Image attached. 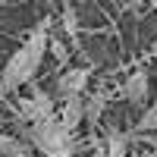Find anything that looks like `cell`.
Here are the masks:
<instances>
[{
	"instance_id": "7c38bea8",
	"label": "cell",
	"mask_w": 157,
	"mask_h": 157,
	"mask_svg": "<svg viewBox=\"0 0 157 157\" xmlns=\"http://www.w3.org/2000/svg\"><path fill=\"white\" fill-rule=\"evenodd\" d=\"M50 54L57 57V63H60V66H66V60H69V54H66V47H63V44L57 41V38H50Z\"/></svg>"
},
{
	"instance_id": "ba28073f",
	"label": "cell",
	"mask_w": 157,
	"mask_h": 157,
	"mask_svg": "<svg viewBox=\"0 0 157 157\" xmlns=\"http://www.w3.org/2000/svg\"><path fill=\"white\" fill-rule=\"evenodd\" d=\"M129 154V138L120 129H110L107 132V157H126Z\"/></svg>"
},
{
	"instance_id": "3957f363",
	"label": "cell",
	"mask_w": 157,
	"mask_h": 157,
	"mask_svg": "<svg viewBox=\"0 0 157 157\" xmlns=\"http://www.w3.org/2000/svg\"><path fill=\"white\" fill-rule=\"evenodd\" d=\"M19 113H22V120L29 126L32 123H41V120H50V116H54V98H50L44 88H35L32 98L19 104Z\"/></svg>"
},
{
	"instance_id": "277c9868",
	"label": "cell",
	"mask_w": 157,
	"mask_h": 157,
	"mask_svg": "<svg viewBox=\"0 0 157 157\" xmlns=\"http://www.w3.org/2000/svg\"><path fill=\"white\" fill-rule=\"evenodd\" d=\"M88 78H91V69H88V66H69L66 72L57 78V91H60V98L82 94L85 85H88Z\"/></svg>"
},
{
	"instance_id": "9c48e42d",
	"label": "cell",
	"mask_w": 157,
	"mask_h": 157,
	"mask_svg": "<svg viewBox=\"0 0 157 157\" xmlns=\"http://www.w3.org/2000/svg\"><path fill=\"white\" fill-rule=\"evenodd\" d=\"M138 129L141 132H157V101L151 104V107L141 113V120H138Z\"/></svg>"
},
{
	"instance_id": "4fadbf2b",
	"label": "cell",
	"mask_w": 157,
	"mask_h": 157,
	"mask_svg": "<svg viewBox=\"0 0 157 157\" xmlns=\"http://www.w3.org/2000/svg\"><path fill=\"white\" fill-rule=\"evenodd\" d=\"M19 138H13V135H6V132H0V157H6L10 151H13V145H16Z\"/></svg>"
},
{
	"instance_id": "5b68a950",
	"label": "cell",
	"mask_w": 157,
	"mask_h": 157,
	"mask_svg": "<svg viewBox=\"0 0 157 157\" xmlns=\"http://www.w3.org/2000/svg\"><path fill=\"white\" fill-rule=\"evenodd\" d=\"M60 123L66 126L69 132H75V129L85 123V98H82V94H69V98H63Z\"/></svg>"
},
{
	"instance_id": "6da1fadb",
	"label": "cell",
	"mask_w": 157,
	"mask_h": 157,
	"mask_svg": "<svg viewBox=\"0 0 157 157\" xmlns=\"http://www.w3.org/2000/svg\"><path fill=\"white\" fill-rule=\"evenodd\" d=\"M44 50H50V32H47V22H38L29 32L25 44L6 60L3 72H0V88H3L6 94H13V91H19L25 82H32L35 72L41 69V63H44Z\"/></svg>"
},
{
	"instance_id": "30bf717a",
	"label": "cell",
	"mask_w": 157,
	"mask_h": 157,
	"mask_svg": "<svg viewBox=\"0 0 157 157\" xmlns=\"http://www.w3.org/2000/svg\"><path fill=\"white\" fill-rule=\"evenodd\" d=\"M63 29L69 32V38H72V41L78 38V25H75V10H72L69 3L63 6Z\"/></svg>"
},
{
	"instance_id": "8fae6325",
	"label": "cell",
	"mask_w": 157,
	"mask_h": 157,
	"mask_svg": "<svg viewBox=\"0 0 157 157\" xmlns=\"http://www.w3.org/2000/svg\"><path fill=\"white\" fill-rule=\"evenodd\" d=\"M35 145H25V141H16V145H13V151L6 154V157H35Z\"/></svg>"
},
{
	"instance_id": "52a82bcc",
	"label": "cell",
	"mask_w": 157,
	"mask_h": 157,
	"mask_svg": "<svg viewBox=\"0 0 157 157\" xmlns=\"http://www.w3.org/2000/svg\"><path fill=\"white\" fill-rule=\"evenodd\" d=\"M107 101H110V91H107V88H98L94 94H88V98H85V123H88L91 129L101 123L104 110H107Z\"/></svg>"
},
{
	"instance_id": "8992f818",
	"label": "cell",
	"mask_w": 157,
	"mask_h": 157,
	"mask_svg": "<svg viewBox=\"0 0 157 157\" xmlns=\"http://www.w3.org/2000/svg\"><path fill=\"white\" fill-rule=\"evenodd\" d=\"M148 91H151V82H148V72H145V69L132 72V75L123 82V98H126L129 104H145Z\"/></svg>"
},
{
	"instance_id": "7a4b0ae2",
	"label": "cell",
	"mask_w": 157,
	"mask_h": 157,
	"mask_svg": "<svg viewBox=\"0 0 157 157\" xmlns=\"http://www.w3.org/2000/svg\"><path fill=\"white\" fill-rule=\"evenodd\" d=\"M29 141L44 157H72V132L60 123V116L32 123L29 126Z\"/></svg>"
}]
</instances>
